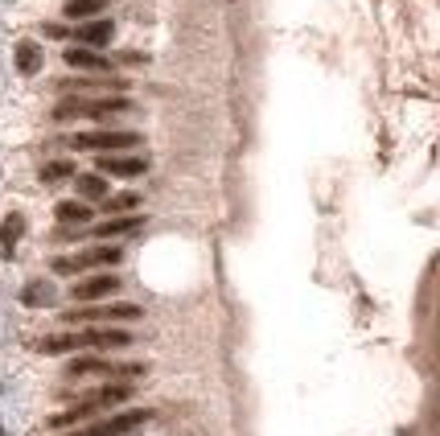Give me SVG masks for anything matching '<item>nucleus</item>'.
<instances>
[{"instance_id": "3", "label": "nucleus", "mask_w": 440, "mask_h": 436, "mask_svg": "<svg viewBox=\"0 0 440 436\" xmlns=\"http://www.w3.org/2000/svg\"><path fill=\"white\" fill-rule=\"evenodd\" d=\"M140 317V305H82V309H71L62 313L66 325H116V321H136Z\"/></svg>"}, {"instance_id": "2", "label": "nucleus", "mask_w": 440, "mask_h": 436, "mask_svg": "<svg viewBox=\"0 0 440 436\" xmlns=\"http://www.w3.org/2000/svg\"><path fill=\"white\" fill-rule=\"evenodd\" d=\"M120 260H123L120 247L99 243V247H87V251H78V255H58V260H54V272L71 276V272H87V267H116Z\"/></svg>"}, {"instance_id": "22", "label": "nucleus", "mask_w": 440, "mask_h": 436, "mask_svg": "<svg viewBox=\"0 0 440 436\" xmlns=\"http://www.w3.org/2000/svg\"><path fill=\"white\" fill-rule=\"evenodd\" d=\"M66 177H74V165H71V161H46V169H42V181H46V186H54V181H66Z\"/></svg>"}, {"instance_id": "10", "label": "nucleus", "mask_w": 440, "mask_h": 436, "mask_svg": "<svg viewBox=\"0 0 440 436\" xmlns=\"http://www.w3.org/2000/svg\"><path fill=\"white\" fill-rule=\"evenodd\" d=\"M62 58H66L71 71H111V58H103L95 49H82V46H71Z\"/></svg>"}, {"instance_id": "20", "label": "nucleus", "mask_w": 440, "mask_h": 436, "mask_svg": "<svg viewBox=\"0 0 440 436\" xmlns=\"http://www.w3.org/2000/svg\"><path fill=\"white\" fill-rule=\"evenodd\" d=\"M74 186H78V202H99V198H107V181H103L99 173H82Z\"/></svg>"}, {"instance_id": "17", "label": "nucleus", "mask_w": 440, "mask_h": 436, "mask_svg": "<svg viewBox=\"0 0 440 436\" xmlns=\"http://www.w3.org/2000/svg\"><path fill=\"white\" fill-rule=\"evenodd\" d=\"M132 383H107V387H99L95 395H91V404L95 408H111V404H123V399H132Z\"/></svg>"}, {"instance_id": "6", "label": "nucleus", "mask_w": 440, "mask_h": 436, "mask_svg": "<svg viewBox=\"0 0 440 436\" xmlns=\"http://www.w3.org/2000/svg\"><path fill=\"white\" fill-rule=\"evenodd\" d=\"M82 346L87 350H128L132 334L120 325H99V329H82Z\"/></svg>"}, {"instance_id": "9", "label": "nucleus", "mask_w": 440, "mask_h": 436, "mask_svg": "<svg viewBox=\"0 0 440 436\" xmlns=\"http://www.w3.org/2000/svg\"><path fill=\"white\" fill-rule=\"evenodd\" d=\"M111 37H116V21H107V17H95V21L78 25V46L82 49H99V46H107Z\"/></svg>"}, {"instance_id": "12", "label": "nucleus", "mask_w": 440, "mask_h": 436, "mask_svg": "<svg viewBox=\"0 0 440 436\" xmlns=\"http://www.w3.org/2000/svg\"><path fill=\"white\" fill-rule=\"evenodd\" d=\"M111 366L107 358H91V354H82V358H71L66 363V379H91V375H107L111 379Z\"/></svg>"}, {"instance_id": "15", "label": "nucleus", "mask_w": 440, "mask_h": 436, "mask_svg": "<svg viewBox=\"0 0 440 436\" xmlns=\"http://www.w3.org/2000/svg\"><path fill=\"white\" fill-rule=\"evenodd\" d=\"M42 354H74V350H87L82 346V334H49V338L37 341Z\"/></svg>"}, {"instance_id": "11", "label": "nucleus", "mask_w": 440, "mask_h": 436, "mask_svg": "<svg viewBox=\"0 0 440 436\" xmlns=\"http://www.w3.org/2000/svg\"><path fill=\"white\" fill-rule=\"evenodd\" d=\"M140 226H145V218H140V214L107 218V222H99V226H95V239H120V235H132V231H140Z\"/></svg>"}, {"instance_id": "8", "label": "nucleus", "mask_w": 440, "mask_h": 436, "mask_svg": "<svg viewBox=\"0 0 440 436\" xmlns=\"http://www.w3.org/2000/svg\"><path fill=\"white\" fill-rule=\"evenodd\" d=\"M78 99H82V95H78ZM123 111H132V99H128V95L82 99V107H78V116H87V120H111V116H123Z\"/></svg>"}, {"instance_id": "4", "label": "nucleus", "mask_w": 440, "mask_h": 436, "mask_svg": "<svg viewBox=\"0 0 440 436\" xmlns=\"http://www.w3.org/2000/svg\"><path fill=\"white\" fill-rule=\"evenodd\" d=\"M99 165V177H140V173H148V157H140V152H103L95 161Z\"/></svg>"}, {"instance_id": "21", "label": "nucleus", "mask_w": 440, "mask_h": 436, "mask_svg": "<svg viewBox=\"0 0 440 436\" xmlns=\"http://www.w3.org/2000/svg\"><path fill=\"white\" fill-rule=\"evenodd\" d=\"M62 13H66V21H87V17L103 13V0H66Z\"/></svg>"}, {"instance_id": "14", "label": "nucleus", "mask_w": 440, "mask_h": 436, "mask_svg": "<svg viewBox=\"0 0 440 436\" xmlns=\"http://www.w3.org/2000/svg\"><path fill=\"white\" fill-rule=\"evenodd\" d=\"M54 218H58L62 226H82V222H91V206L78 202V198H71V202H58V206H54Z\"/></svg>"}, {"instance_id": "18", "label": "nucleus", "mask_w": 440, "mask_h": 436, "mask_svg": "<svg viewBox=\"0 0 440 436\" xmlns=\"http://www.w3.org/2000/svg\"><path fill=\"white\" fill-rule=\"evenodd\" d=\"M136 206H140V194H107L103 198V210H107V218H120V214H136Z\"/></svg>"}, {"instance_id": "13", "label": "nucleus", "mask_w": 440, "mask_h": 436, "mask_svg": "<svg viewBox=\"0 0 440 436\" xmlns=\"http://www.w3.org/2000/svg\"><path fill=\"white\" fill-rule=\"evenodd\" d=\"M13 58H17V71H21V74H37V71H42V62H46L42 46H37V42H29V37L13 46Z\"/></svg>"}, {"instance_id": "5", "label": "nucleus", "mask_w": 440, "mask_h": 436, "mask_svg": "<svg viewBox=\"0 0 440 436\" xmlns=\"http://www.w3.org/2000/svg\"><path fill=\"white\" fill-rule=\"evenodd\" d=\"M116 292H120V276H116V272H99V276L78 280L71 289V296L78 305H87V301H107V296H116Z\"/></svg>"}, {"instance_id": "1", "label": "nucleus", "mask_w": 440, "mask_h": 436, "mask_svg": "<svg viewBox=\"0 0 440 436\" xmlns=\"http://www.w3.org/2000/svg\"><path fill=\"white\" fill-rule=\"evenodd\" d=\"M140 145L136 132H123V128H103V132H78L71 140V148H82V152H128V148Z\"/></svg>"}, {"instance_id": "7", "label": "nucleus", "mask_w": 440, "mask_h": 436, "mask_svg": "<svg viewBox=\"0 0 440 436\" xmlns=\"http://www.w3.org/2000/svg\"><path fill=\"white\" fill-rule=\"evenodd\" d=\"M148 408H132V412H120V416H111V420H103V424H95L91 432L95 436H128V432H136V428H145L148 424Z\"/></svg>"}, {"instance_id": "16", "label": "nucleus", "mask_w": 440, "mask_h": 436, "mask_svg": "<svg viewBox=\"0 0 440 436\" xmlns=\"http://www.w3.org/2000/svg\"><path fill=\"white\" fill-rule=\"evenodd\" d=\"M54 284H46V280H29L21 289V305H29V309H46V305H54Z\"/></svg>"}, {"instance_id": "23", "label": "nucleus", "mask_w": 440, "mask_h": 436, "mask_svg": "<svg viewBox=\"0 0 440 436\" xmlns=\"http://www.w3.org/2000/svg\"><path fill=\"white\" fill-rule=\"evenodd\" d=\"M66 436H95V432H91V428H82V432H66Z\"/></svg>"}, {"instance_id": "19", "label": "nucleus", "mask_w": 440, "mask_h": 436, "mask_svg": "<svg viewBox=\"0 0 440 436\" xmlns=\"http://www.w3.org/2000/svg\"><path fill=\"white\" fill-rule=\"evenodd\" d=\"M25 235V218L21 214H8L4 222H0V251L4 255H13V247H17V239Z\"/></svg>"}]
</instances>
